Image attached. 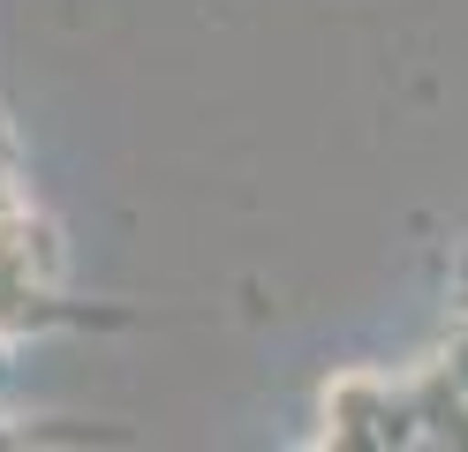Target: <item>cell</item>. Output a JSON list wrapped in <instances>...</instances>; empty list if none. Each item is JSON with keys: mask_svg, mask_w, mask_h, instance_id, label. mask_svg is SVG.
<instances>
[{"mask_svg": "<svg viewBox=\"0 0 468 452\" xmlns=\"http://www.w3.org/2000/svg\"><path fill=\"white\" fill-rule=\"evenodd\" d=\"M386 415H393V400L378 377H363V370L340 377L325 392V445H386Z\"/></svg>", "mask_w": 468, "mask_h": 452, "instance_id": "obj_1", "label": "cell"}, {"mask_svg": "<svg viewBox=\"0 0 468 452\" xmlns=\"http://www.w3.org/2000/svg\"><path fill=\"white\" fill-rule=\"evenodd\" d=\"M438 377L468 392V331H453V347H446V362H438Z\"/></svg>", "mask_w": 468, "mask_h": 452, "instance_id": "obj_2", "label": "cell"}]
</instances>
